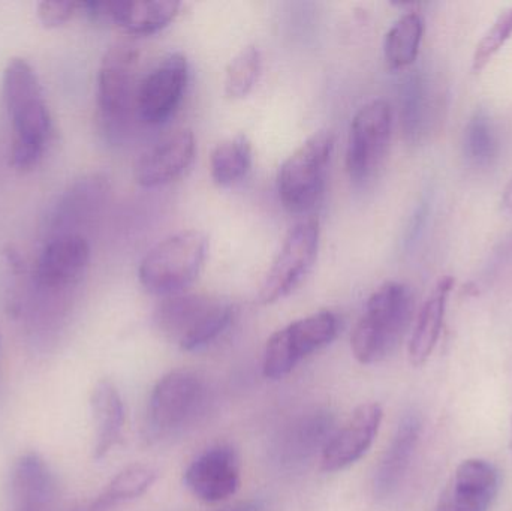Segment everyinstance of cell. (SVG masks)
Returning <instances> with one entry per match:
<instances>
[{"label": "cell", "mask_w": 512, "mask_h": 511, "mask_svg": "<svg viewBox=\"0 0 512 511\" xmlns=\"http://www.w3.org/2000/svg\"><path fill=\"white\" fill-rule=\"evenodd\" d=\"M140 51L131 42H117L105 51L98 71L99 125L105 137L120 140L137 114Z\"/></svg>", "instance_id": "5"}, {"label": "cell", "mask_w": 512, "mask_h": 511, "mask_svg": "<svg viewBox=\"0 0 512 511\" xmlns=\"http://www.w3.org/2000/svg\"><path fill=\"white\" fill-rule=\"evenodd\" d=\"M384 411L376 402L355 408L348 422L334 432L321 455V470L337 473L360 461L378 437Z\"/></svg>", "instance_id": "14"}, {"label": "cell", "mask_w": 512, "mask_h": 511, "mask_svg": "<svg viewBox=\"0 0 512 511\" xmlns=\"http://www.w3.org/2000/svg\"><path fill=\"white\" fill-rule=\"evenodd\" d=\"M90 410L95 425L93 459L99 461L120 443L125 428V404L113 381L102 378L96 383L90 396Z\"/></svg>", "instance_id": "21"}, {"label": "cell", "mask_w": 512, "mask_h": 511, "mask_svg": "<svg viewBox=\"0 0 512 511\" xmlns=\"http://www.w3.org/2000/svg\"><path fill=\"white\" fill-rule=\"evenodd\" d=\"M197 141L191 129H180L141 153L135 162V182L143 188H159L180 179L192 167Z\"/></svg>", "instance_id": "15"}, {"label": "cell", "mask_w": 512, "mask_h": 511, "mask_svg": "<svg viewBox=\"0 0 512 511\" xmlns=\"http://www.w3.org/2000/svg\"><path fill=\"white\" fill-rule=\"evenodd\" d=\"M254 149L246 134L222 141L210 155V176L216 185L233 186L242 182L252 168Z\"/></svg>", "instance_id": "24"}, {"label": "cell", "mask_w": 512, "mask_h": 511, "mask_svg": "<svg viewBox=\"0 0 512 511\" xmlns=\"http://www.w3.org/2000/svg\"><path fill=\"white\" fill-rule=\"evenodd\" d=\"M188 81L189 63L185 54H167L138 84L137 116L147 125L167 122L179 108Z\"/></svg>", "instance_id": "11"}, {"label": "cell", "mask_w": 512, "mask_h": 511, "mask_svg": "<svg viewBox=\"0 0 512 511\" xmlns=\"http://www.w3.org/2000/svg\"><path fill=\"white\" fill-rule=\"evenodd\" d=\"M207 387L197 372L176 369L153 387L147 408V431L153 440L179 435L203 413Z\"/></svg>", "instance_id": "7"}, {"label": "cell", "mask_w": 512, "mask_h": 511, "mask_svg": "<svg viewBox=\"0 0 512 511\" xmlns=\"http://www.w3.org/2000/svg\"><path fill=\"white\" fill-rule=\"evenodd\" d=\"M319 237L318 219H304L288 231L259 287L258 303L273 305L304 281L318 255Z\"/></svg>", "instance_id": "9"}, {"label": "cell", "mask_w": 512, "mask_h": 511, "mask_svg": "<svg viewBox=\"0 0 512 511\" xmlns=\"http://www.w3.org/2000/svg\"><path fill=\"white\" fill-rule=\"evenodd\" d=\"M108 182L101 174H90L66 189L48 218V239L78 234L75 228L98 212L108 194Z\"/></svg>", "instance_id": "18"}, {"label": "cell", "mask_w": 512, "mask_h": 511, "mask_svg": "<svg viewBox=\"0 0 512 511\" xmlns=\"http://www.w3.org/2000/svg\"><path fill=\"white\" fill-rule=\"evenodd\" d=\"M453 287L454 279L451 276H444L439 279L438 284L435 285L432 293L421 306L411 342H409V360L417 368L429 360L438 345L445 311H447L448 297H450Z\"/></svg>", "instance_id": "22"}, {"label": "cell", "mask_w": 512, "mask_h": 511, "mask_svg": "<svg viewBox=\"0 0 512 511\" xmlns=\"http://www.w3.org/2000/svg\"><path fill=\"white\" fill-rule=\"evenodd\" d=\"M233 306L207 294L165 297L155 311L156 329L182 351H197L215 341L230 326Z\"/></svg>", "instance_id": "3"}, {"label": "cell", "mask_w": 512, "mask_h": 511, "mask_svg": "<svg viewBox=\"0 0 512 511\" xmlns=\"http://www.w3.org/2000/svg\"><path fill=\"white\" fill-rule=\"evenodd\" d=\"M505 203H507V206L510 207L512 212V182L511 185L508 186L507 194H505Z\"/></svg>", "instance_id": "32"}, {"label": "cell", "mask_w": 512, "mask_h": 511, "mask_svg": "<svg viewBox=\"0 0 512 511\" xmlns=\"http://www.w3.org/2000/svg\"><path fill=\"white\" fill-rule=\"evenodd\" d=\"M3 257H5L6 263L11 267L12 272L15 275H21L24 272V260L21 257L20 252L14 248V246H8V248L3 251Z\"/></svg>", "instance_id": "31"}, {"label": "cell", "mask_w": 512, "mask_h": 511, "mask_svg": "<svg viewBox=\"0 0 512 511\" xmlns=\"http://www.w3.org/2000/svg\"><path fill=\"white\" fill-rule=\"evenodd\" d=\"M176 0H110L104 2L105 21L129 35L149 36L165 29L179 14Z\"/></svg>", "instance_id": "20"}, {"label": "cell", "mask_w": 512, "mask_h": 511, "mask_svg": "<svg viewBox=\"0 0 512 511\" xmlns=\"http://www.w3.org/2000/svg\"><path fill=\"white\" fill-rule=\"evenodd\" d=\"M77 12H80V3L71 0H44L36 5V15L47 29L65 26Z\"/></svg>", "instance_id": "30"}, {"label": "cell", "mask_w": 512, "mask_h": 511, "mask_svg": "<svg viewBox=\"0 0 512 511\" xmlns=\"http://www.w3.org/2000/svg\"><path fill=\"white\" fill-rule=\"evenodd\" d=\"M393 129V111L384 99H375L355 114L346 149V171L354 182L369 179L381 165Z\"/></svg>", "instance_id": "10"}, {"label": "cell", "mask_w": 512, "mask_h": 511, "mask_svg": "<svg viewBox=\"0 0 512 511\" xmlns=\"http://www.w3.org/2000/svg\"><path fill=\"white\" fill-rule=\"evenodd\" d=\"M512 36V8L505 9L496 18L486 35L478 42L474 53V71L480 72Z\"/></svg>", "instance_id": "29"}, {"label": "cell", "mask_w": 512, "mask_h": 511, "mask_svg": "<svg viewBox=\"0 0 512 511\" xmlns=\"http://www.w3.org/2000/svg\"><path fill=\"white\" fill-rule=\"evenodd\" d=\"M242 467L236 450L216 446L201 453L183 474V483L198 500L207 504L221 503L239 491Z\"/></svg>", "instance_id": "13"}, {"label": "cell", "mask_w": 512, "mask_h": 511, "mask_svg": "<svg viewBox=\"0 0 512 511\" xmlns=\"http://www.w3.org/2000/svg\"><path fill=\"white\" fill-rule=\"evenodd\" d=\"M501 477L484 459L462 462L439 497L436 511H489L499 494Z\"/></svg>", "instance_id": "16"}, {"label": "cell", "mask_w": 512, "mask_h": 511, "mask_svg": "<svg viewBox=\"0 0 512 511\" xmlns=\"http://www.w3.org/2000/svg\"><path fill=\"white\" fill-rule=\"evenodd\" d=\"M414 315V294L402 282H387L367 299L351 335V350L361 365L390 357L405 336Z\"/></svg>", "instance_id": "2"}, {"label": "cell", "mask_w": 512, "mask_h": 511, "mask_svg": "<svg viewBox=\"0 0 512 511\" xmlns=\"http://www.w3.org/2000/svg\"><path fill=\"white\" fill-rule=\"evenodd\" d=\"M423 32V18L415 12L403 14L391 26L384 42V56L388 68L403 69L415 62Z\"/></svg>", "instance_id": "25"}, {"label": "cell", "mask_w": 512, "mask_h": 511, "mask_svg": "<svg viewBox=\"0 0 512 511\" xmlns=\"http://www.w3.org/2000/svg\"><path fill=\"white\" fill-rule=\"evenodd\" d=\"M339 333V318L331 311L300 318L271 335L265 345L262 374L267 380H282L301 360L327 347Z\"/></svg>", "instance_id": "8"}, {"label": "cell", "mask_w": 512, "mask_h": 511, "mask_svg": "<svg viewBox=\"0 0 512 511\" xmlns=\"http://www.w3.org/2000/svg\"><path fill=\"white\" fill-rule=\"evenodd\" d=\"M334 417L328 411H313L292 422L277 440L276 461L294 470L309 462L316 453L324 452L333 437Z\"/></svg>", "instance_id": "17"}, {"label": "cell", "mask_w": 512, "mask_h": 511, "mask_svg": "<svg viewBox=\"0 0 512 511\" xmlns=\"http://www.w3.org/2000/svg\"><path fill=\"white\" fill-rule=\"evenodd\" d=\"M209 240L203 231L182 230L156 243L141 260L138 279L147 293L171 297L191 287L206 263Z\"/></svg>", "instance_id": "4"}, {"label": "cell", "mask_w": 512, "mask_h": 511, "mask_svg": "<svg viewBox=\"0 0 512 511\" xmlns=\"http://www.w3.org/2000/svg\"><path fill=\"white\" fill-rule=\"evenodd\" d=\"M90 255V245L83 234L51 237L36 258L33 284L50 294L77 287L89 269Z\"/></svg>", "instance_id": "12"}, {"label": "cell", "mask_w": 512, "mask_h": 511, "mask_svg": "<svg viewBox=\"0 0 512 511\" xmlns=\"http://www.w3.org/2000/svg\"><path fill=\"white\" fill-rule=\"evenodd\" d=\"M2 95L12 125L9 162L30 171L44 158L53 134V119L35 68L23 57H12L2 75Z\"/></svg>", "instance_id": "1"}, {"label": "cell", "mask_w": 512, "mask_h": 511, "mask_svg": "<svg viewBox=\"0 0 512 511\" xmlns=\"http://www.w3.org/2000/svg\"><path fill=\"white\" fill-rule=\"evenodd\" d=\"M56 480L47 462L38 453H26L17 462L12 477L15 509L41 511L54 497Z\"/></svg>", "instance_id": "23"}, {"label": "cell", "mask_w": 512, "mask_h": 511, "mask_svg": "<svg viewBox=\"0 0 512 511\" xmlns=\"http://www.w3.org/2000/svg\"><path fill=\"white\" fill-rule=\"evenodd\" d=\"M465 152L477 167H487L498 155V138L487 114L477 113L469 120L465 131Z\"/></svg>", "instance_id": "28"}, {"label": "cell", "mask_w": 512, "mask_h": 511, "mask_svg": "<svg viewBox=\"0 0 512 511\" xmlns=\"http://www.w3.org/2000/svg\"><path fill=\"white\" fill-rule=\"evenodd\" d=\"M511 450H512V432H511Z\"/></svg>", "instance_id": "33"}, {"label": "cell", "mask_w": 512, "mask_h": 511, "mask_svg": "<svg viewBox=\"0 0 512 511\" xmlns=\"http://www.w3.org/2000/svg\"><path fill=\"white\" fill-rule=\"evenodd\" d=\"M156 479L158 473L149 465H129L108 483L107 489L86 511H108L117 504L137 500L152 488Z\"/></svg>", "instance_id": "26"}, {"label": "cell", "mask_w": 512, "mask_h": 511, "mask_svg": "<svg viewBox=\"0 0 512 511\" xmlns=\"http://www.w3.org/2000/svg\"><path fill=\"white\" fill-rule=\"evenodd\" d=\"M262 69L261 51L255 45L242 48L228 63L225 71V95L228 99L246 98L258 83Z\"/></svg>", "instance_id": "27"}, {"label": "cell", "mask_w": 512, "mask_h": 511, "mask_svg": "<svg viewBox=\"0 0 512 511\" xmlns=\"http://www.w3.org/2000/svg\"><path fill=\"white\" fill-rule=\"evenodd\" d=\"M334 143L333 131L322 129L310 135L280 165L277 191L289 213L303 215L309 212L324 194Z\"/></svg>", "instance_id": "6"}, {"label": "cell", "mask_w": 512, "mask_h": 511, "mask_svg": "<svg viewBox=\"0 0 512 511\" xmlns=\"http://www.w3.org/2000/svg\"><path fill=\"white\" fill-rule=\"evenodd\" d=\"M420 435V417L414 413L406 414L397 426L396 434L373 477V494L378 500H388L399 491L414 458Z\"/></svg>", "instance_id": "19"}]
</instances>
